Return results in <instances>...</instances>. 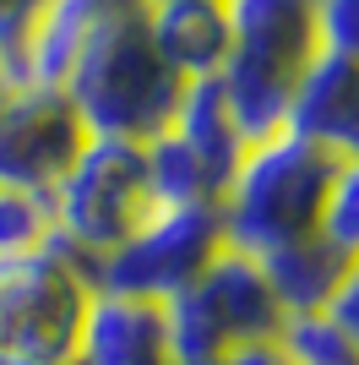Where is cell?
I'll list each match as a JSON object with an SVG mask.
<instances>
[{
	"instance_id": "obj_6",
	"label": "cell",
	"mask_w": 359,
	"mask_h": 365,
	"mask_svg": "<svg viewBox=\"0 0 359 365\" xmlns=\"http://www.w3.org/2000/svg\"><path fill=\"white\" fill-rule=\"evenodd\" d=\"M93 284L55 245L0 257V365H60L76 354Z\"/></svg>"
},
{
	"instance_id": "obj_15",
	"label": "cell",
	"mask_w": 359,
	"mask_h": 365,
	"mask_svg": "<svg viewBox=\"0 0 359 365\" xmlns=\"http://www.w3.org/2000/svg\"><path fill=\"white\" fill-rule=\"evenodd\" d=\"M49 235H55V224H49V197L0 185V257L44 251Z\"/></svg>"
},
{
	"instance_id": "obj_23",
	"label": "cell",
	"mask_w": 359,
	"mask_h": 365,
	"mask_svg": "<svg viewBox=\"0 0 359 365\" xmlns=\"http://www.w3.org/2000/svg\"><path fill=\"white\" fill-rule=\"evenodd\" d=\"M142 6H158V0H142Z\"/></svg>"
},
{
	"instance_id": "obj_14",
	"label": "cell",
	"mask_w": 359,
	"mask_h": 365,
	"mask_svg": "<svg viewBox=\"0 0 359 365\" xmlns=\"http://www.w3.org/2000/svg\"><path fill=\"white\" fill-rule=\"evenodd\" d=\"M278 349H283L288 365H359L354 338H348L327 311H316V317H288L283 333H278Z\"/></svg>"
},
{
	"instance_id": "obj_4",
	"label": "cell",
	"mask_w": 359,
	"mask_h": 365,
	"mask_svg": "<svg viewBox=\"0 0 359 365\" xmlns=\"http://www.w3.org/2000/svg\"><path fill=\"white\" fill-rule=\"evenodd\" d=\"M152 213L147 191V158L142 142H115V137H88L71 169L49 191V245L71 257L82 278Z\"/></svg>"
},
{
	"instance_id": "obj_12",
	"label": "cell",
	"mask_w": 359,
	"mask_h": 365,
	"mask_svg": "<svg viewBox=\"0 0 359 365\" xmlns=\"http://www.w3.org/2000/svg\"><path fill=\"white\" fill-rule=\"evenodd\" d=\"M343 273H348V257L327 235H311V240H294V245H283V251L261 257V278H267V289H272V300H278V311H283V322L327 311L338 284H343Z\"/></svg>"
},
{
	"instance_id": "obj_5",
	"label": "cell",
	"mask_w": 359,
	"mask_h": 365,
	"mask_svg": "<svg viewBox=\"0 0 359 365\" xmlns=\"http://www.w3.org/2000/svg\"><path fill=\"white\" fill-rule=\"evenodd\" d=\"M164 333H169V360L175 365H212L245 344H267L283 333V311L272 300L261 262L218 251L207 273L191 289H180L164 305Z\"/></svg>"
},
{
	"instance_id": "obj_1",
	"label": "cell",
	"mask_w": 359,
	"mask_h": 365,
	"mask_svg": "<svg viewBox=\"0 0 359 365\" xmlns=\"http://www.w3.org/2000/svg\"><path fill=\"white\" fill-rule=\"evenodd\" d=\"M60 88L88 137L115 142H152L158 131H169L180 98H185V82L152 49L142 6L82 22Z\"/></svg>"
},
{
	"instance_id": "obj_21",
	"label": "cell",
	"mask_w": 359,
	"mask_h": 365,
	"mask_svg": "<svg viewBox=\"0 0 359 365\" xmlns=\"http://www.w3.org/2000/svg\"><path fill=\"white\" fill-rule=\"evenodd\" d=\"M125 6H142V0H60V11L76 16V22H93L104 11H125Z\"/></svg>"
},
{
	"instance_id": "obj_18",
	"label": "cell",
	"mask_w": 359,
	"mask_h": 365,
	"mask_svg": "<svg viewBox=\"0 0 359 365\" xmlns=\"http://www.w3.org/2000/svg\"><path fill=\"white\" fill-rule=\"evenodd\" d=\"M316 38L327 55L359 66V0H316Z\"/></svg>"
},
{
	"instance_id": "obj_16",
	"label": "cell",
	"mask_w": 359,
	"mask_h": 365,
	"mask_svg": "<svg viewBox=\"0 0 359 365\" xmlns=\"http://www.w3.org/2000/svg\"><path fill=\"white\" fill-rule=\"evenodd\" d=\"M60 0H0V71L16 76V82H28V44L38 38L49 16H55Z\"/></svg>"
},
{
	"instance_id": "obj_8",
	"label": "cell",
	"mask_w": 359,
	"mask_h": 365,
	"mask_svg": "<svg viewBox=\"0 0 359 365\" xmlns=\"http://www.w3.org/2000/svg\"><path fill=\"white\" fill-rule=\"evenodd\" d=\"M88 131L66 88L55 82H6L0 88V185L49 197L71 169Z\"/></svg>"
},
{
	"instance_id": "obj_9",
	"label": "cell",
	"mask_w": 359,
	"mask_h": 365,
	"mask_svg": "<svg viewBox=\"0 0 359 365\" xmlns=\"http://www.w3.org/2000/svg\"><path fill=\"white\" fill-rule=\"evenodd\" d=\"M283 131L321 148L327 158H359V66L343 55L316 49V61L294 82V98L283 109Z\"/></svg>"
},
{
	"instance_id": "obj_11",
	"label": "cell",
	"mask_w": 359,
	"mask_h": 365,
	"mask_svg": "<svg viewBox=\"0 0 359 365\" xmlns=\"http://www.w3.org/2000/svg\"><path fill=\"white\" fill-rule=\"evenodd\" d=\"M82 365H175L164 333V305L125 300V294H93L82 338H76Z\"/></svg>"
},
{
	"instance_id": "obj_20",
	"label": "cell",
	"mask_w": 359,
	"mask_h": 365,
	"mask_svg": "<svg viewBox=\"0 0 359 365\" xmlns=\"http://www.w3.org/2000/svg\"><path fill=\"white\" fill-rule=\"evenodd\" d=\"M212 365H288V360L278 349V338H267V344H245V349L224 354V360H212Z\"/></svg>"
},
{
	"instance_id": "obj_13",
	"label": "cell",
	"mask_w": 359,
	"mask_h": 365,
	"mask_svg": "<svg viewBox=\"0 0 359 365\" xmlns=\"http://www.w3.org/2000/svg\"><path fill=\"white\" fill-rule=\"evenodd\" d=\"M142 158H147L152 207H218L229 175H234V169L218 164L212 153H202L196 142H185L175 125L158 131L152 142H142Z\"/></svg>"
},
{
	"instance_id": "obj_2",
	"label": "cell",
	"mask_w": 359,
	"mask_h": 365,
	"mask_svg": "<svg viewBox=\"0 0 359 365\" xmlns=\"http://www.w3.org/2000/svg\"><path fill=\"white\" fill-rule=\"evenodd\" d=\"M332 169H338V158H327L321 148L288 137V131L245 142L234 175L224 185V202H218L224 245L261 262L294 240L321 235Z\"/></svg>"
},
{
	"instance_id": "obj_22",
	"label": "cell",
	"mask_w": 359,
	"mask_h": 365,
	"mask_svg": "<svg viewBox=\"0 0 359 365\" xmlns=\"http://www.w3.org/2000/svg\"><path fill=\"white\" fill-rule=\"evenodd\" d=\"M60 365H82V360H76V354H71V360H60Z\"/></svg>"
},
{
	"instance_id": "obj_17",
	"label": "cell",
	"mask_w": 359,
	"mask_h": 365,
	"mask_svg": "<svg viewBox=\"0 0 359 365\" xmlns=\"http://www.w3.org/2000/svg\"><path fill=\"white\" fill-rule=\"evenodd\" d=\"M321 235H327L348 262L359 257V158H343L332 169L327 207H321Z\"/></svg>"
},
{
	"instance_id": "obj_10",
	"label": "cell",
	"mask_w": 359,
	"mask_h": 365,
	"mask_svg": "<svg viewBox=\"0 0 359 365\" xmlns=\"http://www.w3.org/2000/svg\"><path fill=\"white\" fill-rule=\"evenodd\" d=\"M152 49L180 82H218L229 61V11L224 0H158L142 6Z\"/></svg>"
},
{
	"instance_id": "obj_3",
	"label": "cell",
	"mask_w": 359,
	"mask_h": 365,
	"mask_svg": "<svg viewBox=\"0 0 359 365\" xmlns=\"http://www.w3.org/2000/svg\"><path fill=\"white\" fill-rule=\"evenodd\" d=\"M229 11V61L218 71L229 115L239 137H272L283 131V109L294 82L316 61V0H224Z\"/></svg>"
},
{
	"instance_id": "obj_19",
	"label": "cell",
	"mask_w": 359,
	"mask_h": 365,
	"mask_svg": "<svg viewBox=\"0 0 359 365\" xmlns=\"http://www.w3.org/2000/svg\"><path fill=\"white\" fill-rule=\"evenodd\" d=\"M327 317L338 322L348 338H354V349H359V257L348 262V273H343V284H338V294H332Z\"/></svg>"
},
{
	"instance_id": "obj_7",
	"label": "cell",
	"mask_w": 359,
	"mask_h": 365,
	"mask_svg": "<svg viewBox=\"0 0 359 365\" xmlns=\"http://www.w3.org/2000/svg\"><path fill=\"white\" fill-rule=\"evenodd\" d=\"M224 251L218 207H152L125 240L88 273L93 294H125V300L169 305L207 273V262Z\"/></svg>"
}]
</instances>
